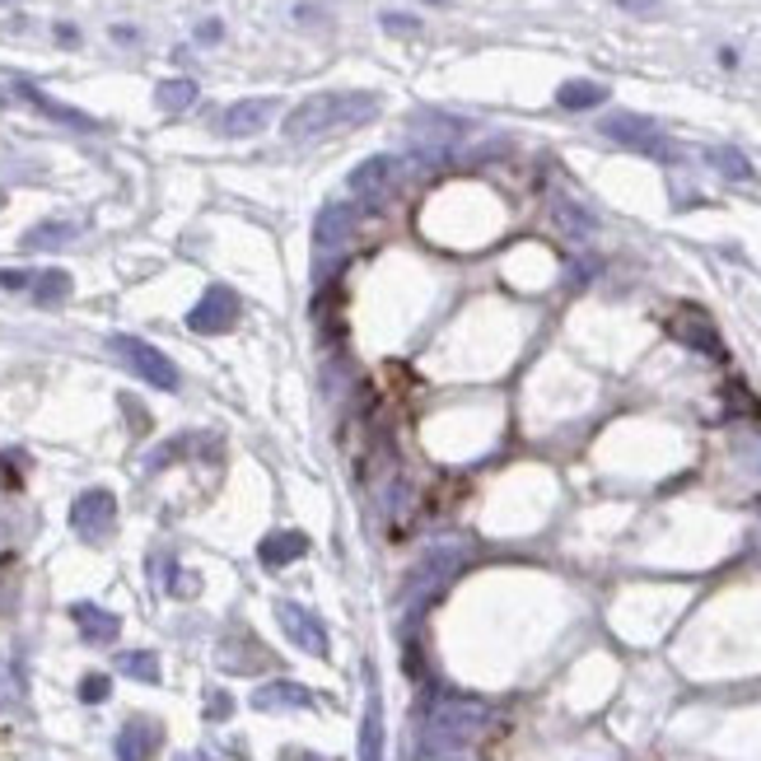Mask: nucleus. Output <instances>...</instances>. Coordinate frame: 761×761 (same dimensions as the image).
Here are the masks:
<instances>
[{
	"label": "nucleus",
	"instance_id": "obj_6",
	"mask_svg": "<svg viewBox=\"0 0 761 761\" xmlns=\"http://www.w3.org/2000/svg\"><path fill=\"white\" fill-rule=\"evenodd\" d=\"M103 691H108V682H103V678H90V682H84V696H90V701H103Z\"/></svg>",
	"mask_w": 761,
	"mask_h": 761
},
{
	"label": "nucleus",
	"instance_id": "obj_7",
	"mask_svg": "<svg viewBox=\"0 0 761 761\" xmlns=\"http://www.w3.org/2000/svg\"><path fill=\"white\" fill-rule=\"evenodd\" d=\"M621 5H627V10H654L659 0H621Z\"/></svg>",
	"mask_w": 761,
	"mask_h": 761
},
{
	"label": "nucleus",
	"instance_id": "obj_2",
	"mask_svg": "<svg viewBox=\"0 0 761 761\" xmlns=\"http://www.w3.org/2000/svg\"><path fill=\"white\" fill-rule=\"evenodd\" d=\"M117 346H122V351L136 360V370H145L150 378H160V384H168V365H164V360L154 355V351H145V346H136V341H117Z\"/></svg>",
	"mask_w": 761,
	"mask_h": 761
},
{
	"label": "nucleus",
	"instance_id": "obj_5",
	"mask_svg": "<svg viewBox=\"0 0 761 761\" xmlns=\"http://www.w3.org/2000/svg\"><path fill=\"white\" fill-rule=\"evenodd\" d=\"M66 285H71V281H66L61 271H51L47 281H43V300H47V295H51V300H57V295H66Z\"/></svg>",
	"mask_w": 761,
	"mask_h": 761
},
{
	"label": "nucleus",
	"instance_id": "obj_1",
	"mask_svg": "<svg viewBox=\"0 0 761 761\" xmlns=\"http://www.w3.org/2000/svg\"><path fill=\"white\" fill-rule=\"evenodd\" d=\"M608 98V90L602 84H589V80H575V84H565L561 90V103L565 108H594V103Z\"/></svg>",
	"mask_w": 761,
	"mask_h": 761
},
{
	"label": "nucleus",
	"instance_id": "obj_4",
	"mask_svg": "<svg viewBox=\"0 0 761 761\" xmlns=\"http://www.w3.org/2000/svg\"><path fill=\"white\" fill-rule=\"evenodd\" d=\"M187 98H192V84H187V80H173V84H164V90H160L164 108H183Z\"/></svg>",
	"mask_w": 761,
	"mask_h": 761
},
{
	"label": "nucleus",
	"instance_id": "obj_3",
	"mask_svg": "<svg viewBox=\"0 0 761 761\" xmlns=\"http://www.w3.org/2000/svg\"><path fill=\"white\" fill-rule=\"evenodd\" d=\"M267 117V103H244L230 113V131H257V122Z\"/></svg>",
	"mask_w": 761,
	"mask_h": 761
}]
</instances>
